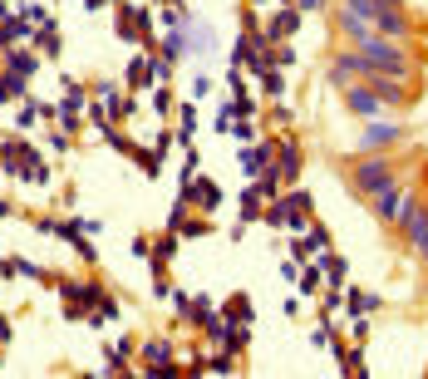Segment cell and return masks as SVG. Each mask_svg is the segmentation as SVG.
<instances>
[{
	"instance_id": "cell-17",
	"label": "cell",
	"mask_w": 428,
	"mask_h": 379,
	"mask_svg": "<svg viewBox=\"0 0 428 379\" xmlns=\"http://www.w3.org/2000/svg\"><path fill=\"white\" fill-rule=\"evenodd\" d=\"M20 99H25V79L15 69H6L0 74V103H20Z\"/></svg>"
},
{
	"instance_id": "cell-11",
	"label": "cell",
	"mask_w": 428,
	"mask_h": 379,
	"mask_svg": "<svg viewBox=\"0 0 428 379\" xmlns=\"http://www.w3.org/2000/svg\"><path fill=\"white\" fill-rule=\"evenodd\" d=\"M128 84H133V89H153V84H157V65L148 60V54H138V60L128 65Z\"/></svg>"
},
{
	"instance_id": "cell-9",
	"label": "cell",
	"mask_w": 428,
	"mask_h": 379,
	"mask_svg": "<svg viewBox=\"0 0 428 379\" xmlns=\"http://www.w3.org/2000/svg\"><path fill=\"white\" fill-rule=\"evenodd\" d=\"M281 183H296V173H300V143H276V168H271Z\"/></svg>"
},
{
	"instance_id": "cell-10",
	"label": "cell",
	"mask_w": 428,
	"mask_h": 379,
	"mask_svg": "<svg viewBox=\"0 0 428 379\" xmlns=\"http://www.w3.org/2000/svg\"><path fill=\"white\" fill-rule=\"evenodd\" d=\"M30 35H35V20H25L20 10L0 20V44H15V40H30Z\"/></svg>"
},
{
	"instance_id": "cell-33",
	"label": "cell",
	"mask_w": 428,
	"mask_h": 379,
	"mask_svg": "<svg viewBox=\"0 0 428 379\" xmlns=\"http://www.w3.org/2000/svg\"><path fill=\"white\" fill-rule=\"evenodd\" d=\"M0 340H10V320L6 315H0Z\"/></svg>"
},
{
	"instance_id": "cell-30",
	"label": "cell",
	"mask_w": 428,
	"mask_h": 379,
	"mask_svg": "<svg viewBox=\"0 0 428 379\" xmlns=\"http://www.w3.org/2000/svg\"><path fill=\"white\" fill-rule=\"evenodd\" d=\"M20 15L35 20V25H49V6H20Z\"/></svg>"
},
{
	"instance_id": "cell-18",
	"label": "cell",
	"mask_w": 428,
	"mask_h": 379,
	"mask_svg": "<svg viewBox=\"0 0 428 379\" xmlns=\"http://www.w3.org/2000/svg\"><path fill=\"white\" fill-rule=\"evenodd\" d=\"M256 217H266V197H261V187H246L241 192V222H256Z\"/></svg>"
},
{
	"instance_id": "cell-31",
	"label": "cell",
	"mask_w": 428,
	"mask_h": 379,
	"mask_svg": "<svg viewBox=\"0 0 428 379\" xmlns=\"http://www.w3.org/2000/svg\"><path fill=\"white\" fill-rule=\"evenodd\" d=\"M128 114H133V103H128V99H114V94H109V119H128Z\"/></svg>"
},
{
	"instance_id": "cell-4",
	"label": "cell",
	"mask_w": 428,
	"mask_h": 379,
	"mask_svg": "<svg viewBox=\"0 0 428 379\" xmlns=\"http://www.w3.org/2000/svg\"><path fill=\"white\" fill-rule=\"evenodd\" d=\"M60 291L69 301V320H79L84 305H99L103 301V286H94V281H60Z\"/></svg>"
},
{
	"instance_id": "cell-22",
	"label": "cell",
	"mask_w": 428,
	"mask_h": 379,
	"mask_svg": "<svg viewBox=\"0 0 428 379\" xmlns=\"http://www.w3.org/2000/svg\"><path fill=\"white\" fill-rule=\"evenodd\" d=\"M256 79H261V89H266V99H281V94H286V79H281L276 69H261Z\"/></svg>"
},
{
	"instance_id": "cell-8",
	"label": "cell",
	"mask_w": 428,
	"mask_h": 379,
	"mask_svg": "<svg viewBox=\"0 0 428 379\" xmlns=\"http://www.w3.org/2000/svg\"><path fill=\"white\" fill-rule=\"evenodd\" d=\"M399 212H404V187L399 183H389L384 192H374V217H379V222H399Z\"/></svg>"
},
{
	"instance_id": "cell-28",
	"label": "cell",
	"mask_w": 428,
	"mask_h": 379,
	"mask_svg": "<svg viewBox=\"0 0 428 379\" xmlns=\"http://www.w3.org/2000/svg\"><path fill=\"white\" fill-rule=\"evenodd\" d=\"M192 128H197V114H192V103H182V128H178V138L187 143V138H192Z\"/></svg>"
},
{
	"instance_id": "cell-35",
	"label": "cell",
	"mask_w": 428,
	"mask_h": 379,
	"mask_svg": "<svg viewBox=\"0 0 428 379\" xmlns=\"http://www.w3.org/2000/svg\"><path fill=\"white\" fill-rule=\"evenodd\" d=\"M0 217H10V202H0Z\"/></svg>"
},
{
	"instance_id": "cell-23",
	"label": "cell",
	"mask_w": 428,
	"mask_h": 379,
	"mask_svg": "<svg viewBox=\"0 0 428 379\" xmlns=\"http://www.w3.org/2000/svg\"><path fill=\"white\" fill-rule=\"evenodd\" d=\"M133 158H138V168H143L148 178H157V173H163V158H157V148H153V153H143V148H133Z\"/></svg>"
},
{
	"instance_id": "cell-21",
	"label": "cell",
	"mask_w": 428,
	"mask_h": 379,
	"mask_svg": "<svg viewBox=\"0 0 428 379\" xmlns=\"http://www.w3.org/2000/svg\"><path fill=\"white\" fill-rule=\"evenodd\" d=\"M369 310H379V296H369V291H350V315H369Z\"/></svg>"
},
{
	"instance_id": "cell-34",
	"label": "cell",
	"mask_w": 428,
	"mask_h": 379,
	"mask_svg": "<svg viewBox=\"0 0 428 379\" xmlns=\"http://www.w3.org/2000/svg\"><path fill=\"white\" fill-rule=\"evenodd\" d=\"M320 6H325V0H300V10H320Z\"/></svg>"
},
{
	"instance_id": "cell-36",
	"label": "cell",
	"mask_w": 428,
	"mask_h": 379,
	"mask_svg": "<svg viewBox=\"0 0 428 379\" xmlns=\"http://www.w3.org/2000/svg\"><path fill=\"white\" fill-rule=\"evenodd\" d=\"M389 6H404V0H389Z\"/></svg>"
},
{
	"instance_id": "cell-12",
	"label": "cell",
	"mask_w": 428,
	"mask_h": 379,
	"mask_svg": "<svg viewBox=\"0 0 428 379\" xmlns=\"http://www.w3.org/2000/svg\"><path fill=\"white\" fill-rule=\"evenodd\" d=\"M394 138H399V128H394V124H369V128H364V138H359V148H364V153H374V148H384V143H394Z\"/></svg>"
},
{
	"instance_id": "cell-2",
	"label": "cell",
	"mask_w": 428,
	"mask_h": 379,
	"mask_svg": "<svg viewBox=\"0 0 428 379\" xmlns=\"http://www.w3.org/2000/svg\"><path fill=\"white\" fill-rule=\"evenodd\" d=\"M350 178H354V187H359L364 197H374V192H384V187L394 183V168H389L384 158H359Z\"/></svg>"
},
{
	"instance_id": "cell-27",
	"label": "cell",
	"mask_w": 428,
	"mask_h": 379,
	"mask_svg": "<svg viewBox=\"0 0 428 379\" xmlns=\"http://www.w3.org/2000/svg\"><path fill=\"white\" fill-rule=\"evenodd\" d=\"M340 360H345V364H340L345 374H364V355H359V350H345Z\"/></svg>"
},
{
	"instance_id": "cell-1",
	"label": "cell",
	"mask_w": 428,
	"mask_h": 379,
	"mask_svg": "<svg viewBox=\"0 0 428 379\" xmlns=\"http://www.w3.org/2000/svg\"><path fill=\"white\" fill-rule=\"evenodd\" d=\"M305 212H310V192H305V187H291L286 197H276L271 207H266V222L300 232V227H305Z\"/></svg>"
},
{
	"instance_id": "cell-29",
	"label": "cell",
	"mask_w": 428,
	"mask_h": 379,
	"mask_svg": "<svg viewBox=\"0 0 428 379\" xmlns=\"http://www.w3.org/2000/svg\"><path fill=\"white\" fill-rule=\"evenodd\" d=\"M153 108H157V114H168V108H173V94L163 84H153Z\"/></svg>"
},
{
	"instance_id": "cell-32",
	"label": "cell",
	"mask_w": 428,
	"mask_h": 379,
	"mask_svg": "<svg viewBox=\"0 0 428 379\" xmlns=\"http://www.w3.org/2000/svg\"><path fill=\"white\" fill-rule=\"evenodd\" d=\"M232 133H237L241 143H251V133H256V124H251V119H241V124H232Z\"/></svg>"
},
{
	"instance_id": "cell-16",
	"label": "cell",
	"mask_w": 428,
	"mask_h": 379,
	"mask_svg": "<svg viewBox=\"0 0 428 379\" xmlns=\"http://www.w3.org/2000/svg\"><path fill=\"white\" fill-rule=\"evenodd\" d=\"M35 40H40V54H49V60H55V54L65 49V35L55 30V20H49V25H40V30H35Z\"/></svg>"
},
{
	"instance_id": "cell-13",
	"label": "cell",
	"mask_w": 428,
	"mask_h": 379,
	"mask_svg": "<svg viewBox=\"0 0 428 379\" xmlns=\"http://www.w3.org/2000/svg\"><path fill=\"white\" fill-rule=\"evenodd\" d=\"M178 242H182V237H178L173 227H168V237H163V242H153V271H168V261L178 256Z\"/></svg>"
},
{
	"instance_id": "cell-5",
	"label": "cell",
	"mask_w": 428,
	"mask_h": 379,
	"mask_svg": "<svg viewBox=\"0 0 428 379\" xmlns=\"http://www.w3.org/2000/svg\"><path fill=\"white\" fill-rule=\"evenodd\" d=\"M271 168H276V148H271V143H246V148H241V173H246L251 183H256L261 173H271Z\"/></svg>"
},
{
	"instance_id": "cell-7",
	"label": "cell",
	"mask_w": 428,
	"mask_h": 379,
	"mask_svg": "<svg viewBox=\"0 0 428 379\" xmlns=\"http://www.w3.org/2000/svg\"><path fill=\"white\" fill-rule=\"evenodd\" d=\"M296 30H300V15H296V10L286 6V10H276V15H271V25H266L261 35H266V44H286V40H291Z\"/></svg>"
},
{
	"instance_id": "cell-14",
	"label": "cell",
	"mask_w": 428,
	"mask_h": 379,
	"mask_svg": "<svg viewBox=\"0 0 428 379\" xmlns=\"http://www.w3.org/2000/svg\"><path fill=\"white\" fill-rule=\"evenodd\" d=\"M6 69H15L20 79H30V74L40 69V60H35L30 49H6Z\"/></svg>"
},
{
	"instance_id": "cell-6",
	"label": "cell",
	"mask_w": 428,
	"mask_h": 379,
	"mask_svg": "<svg viewBox=\"0 0 428 379\" xmlns=\"http://www.w3.org/2000/svg\"><path fill=\"white\" fill-rule=\"evenodd\" d=\"M345 103L354 108V114H364V119H379V108H384V99L374 94L369 79H364V84H350V89H345Z\"/></svg>"
},
{
	"instance_id": "cell-24",
	"label": "cell",
	"mask_w": 428,
	"mask_h": 379,
	"mask_svg": "<svg viewBox=\"0 0 428 379\" xmlns=\"http://www.w3.org/2000/svg\"><path fill=\"white\" fill-rule=\"evenodd\" d=\"M320 266H325V281H330V286L345 281V261H340V256H325V251H320Z\"/></svg>"
},
{
	"instance_id": "cell-26",
	"label": "cell",
	"mask_w": 428,
	"mask_h": 379,
	"mask_svg": "<svg viewBox=\"0 0 428 379\" xmlns=\"http://www.w3.org/2000/svg\"><path fill=\"white\" fill-rule=\"evenodd\" d=\"M266 65H296V49L291 44H276L271 54H266Z\"/></svg>"
},
{
	"instance_id": "cell-15",
	"label": "cell",
	"mask_w": 428,
	"mask_h": 379,
	"mask_svg": "<svg viewBox=\"0 0 428 379\" xmlns=\"http://www.w3.org/2000/svg\"><path fill=\"white\" fill-rule=\"evenodd\" d=\"M325 246H330V232H325V227H315V232H310V237H300L291 251H296V256H320Z\"/></svg>"
},
{
	"instance_id": "cell-25",
	"label": "cell",
	"mask_w": 428,
	"mask_h": 379,
	"mask_svg": "<svg viewBox=\"0 0 428 379\" xmlns=\"http://www.w3.org/2000/svg\"><path fill=\"white\" fill-rule=\"evenodd\" d=\"M40 114H44V103H20V108H15V128H30Z\"/></svg>"
},
{
	"instance_id": "cell-20",
	"label": "cell",
	"mask_w": 428,
	"mask_h": 379,
	"mask_svg": "<svg viewBox=\"0 0 428 379\" xmlns=\"http://www.w3.org/2000/svg\"><path fill=\"white\" fill-rule=\"evenodd\" d=\"M320 281H325V266H305L296 291H300V296H315V291H320Z\"/></svg>"
},
{
	"instance_id": "cell-19",
	"label": "cell",
	"mask_w": 428,
	"mask_h": 379,
	"mask_svg": "<svg viewBox=\"0 0 428 379\" xmlns=\"http://www.w3.org/2000/svg\"><path fill=\"white\" fill-rule=\"evenodd\" d=\"M222 320H237V325H251V301H246V296H232V301H227V310H222Z\"/></svg>"
},
{
	"instance_id": "cell-3",
	"label": "cell",
	"mask_w": 428,
	"mask_h": 379,
	"mask_svg": "<svg viewBox=\"0 0 428 379\" xmlns=\"http://www.w3.org/2000/svg\"><path fill=\"white\" fill-rule=\"evenodd\" d=\"M399 227H404V237H409V242L418 246V256L428 261V207H423V202H413V197H404Z\"/></svg>"
}]
</instances>
